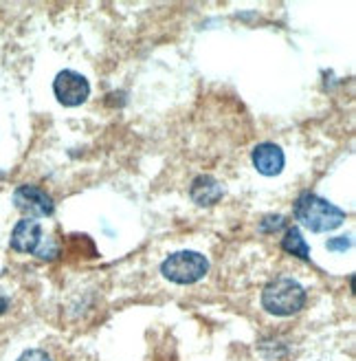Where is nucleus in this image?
Instances as JSON below:
<instances>
[{"label":"nucleus","instance_id":"10","mask_svg":"<svg viewBox=\"0 0 356 361\" xmlns=\"http://www.w3.org/2000/svg\"><path fill=\"white\" fill-rule=\"evenodd\" d=\"M18 361H51V359L42 350H27V353L20 355V359H18Z\"/></svg>","mask_w":356,"mask_h":361},{"label":"nucleus","instance_id":"8","mask_svg":"<svg viewBox=\"0 0 356 361\" xmlns=\"http://www.w3.org/2000/svg\"><path fill=\"white\" fill-rule=\"evenodd\" d=\"M189 194L193 198V203L209 207V205H216L220 201L222 194H224V188L213 176H198L191 183Z\"/></svg>","mask_w":356,"mask_h":361},{"label":"nucleus","instance_id":"7","mask_svg":"<svg viewBox=\"0 0 356 361\" xmlns=\"http://www.w3.org/2000/svg\"><path fill=\"white\" fill-rule=\"evenodd\" d=\"M284 152L275 143H260V146L253 150V166L258 168V172H262L264 176H277L284 170Z\"/></svg>","mask_w":356,"mask_h":361},{"label":"nucleus","instance_id":"1","mask_svg":"<svg viewBox=\"0 0 356 361\" xmlns=\"http://www.w3.org/2000/svg\"><path fill=\"white\" fill-rule=\"evenodd\" d=\"M295 219L310 231L322 233L341 227L345 221V212L328 203L326 198L306 192L295 201Z\"/></svg>","mask_w":356,"mask_h":361},{"label":"nucleus","instance_id":"5","mask_svg":"<svg viewBox=\"0 0 356 361\" xmlns=\"http://www.w3.org/2000/svg\"><path fill=\"white\" fill-rule=\"evenodd\" d=\"M13 205L23 214L31 216V219H42V216H51L56 209L53 198L35 185H20L13 192Z\"/></svg>","mask_w":356,"mask_h":361},{"label":"nucleus","instance_id":"12","mask_svg":"<svg viewBox=\"0 0 356 361\" xmlns=\"http://www.w3.org/2000/svg\"><path fill=\"white\" fill-rule=\"evenodd\" d=\"M7 311V300L3 298V295H0V315H3Z\"/></svg>","mask_w":356,"mask_h":361},{"label":"nucleus","instance_id":"2","mask_svg":"<svg viewBox=\"0 0 356 361\" xmlns=\"http://www.w3.org/2000/svg\"><path fill=\"white\" fill-rule=\"evenodd\" d=\"M262 304L269 313L279 315V317H288V315H295L304 309L306 291L297 280L281 276L264 286Z\"/></svg>","mask_w":356,"mask_h":361},{"label":"nucleus","instance_id":"6","mask_svg":"<svg viewBox=\"0 0 356 361\" xmlns=\"http://www.w3.org/2000/svg\"><path fill=\"white\" fill-rule=\"evenodd\" d=\"M42 238V227L33 219H23L11 231V247L20 254H35Z\"/></svg>","mask_w":356,"mask_h":361},{"label":"nucleus","instance_id":"4","mask_svg":"<svg viewBox=\"0 0 356 361\" xmlns=\"http://www.w3.org/2000/svg\"><path fill=\"white\" fill-rule=\"evenodd\" d=\"M53 90H56V97L62 106H80L91 95V84L88 80L75 71H62L58 73L56 82H53Z\"/></svg>","mask_w":356,"mask_h":361},{"label":"nucleus","instance_id":"11","mask_svg":"<svg viewBox=\"0 0 356 361\" xmlns=\"http://www.w3.org/2000/svg\"><path fill=\"white\" fill-rule=\"evenodd\" d=\"M350 238H334V240H330L328 243V249L330 251H345V249H350Z\"/></svg>","mask_w":356,"mask_h":361},{"label":"nucleus","instance_id":"3","mask_svg":"<svg viewBox=\"0 0 356 361\" xmlns=\"http://www.w3.org/2000/svg\"><path fill=\"white\" fill-rule=\"evenodd\" d=\"M209 271V260L198 251H176L161 264V274L176 284H193Z\"/></svg>","mask_w":356,"mask_h":361},{"label":"nucleus","instance_id":"9","mask_svg":"<svg viewBox=\"0 0 356 361\" xmlns=\"http://www.w3.org/2000/svg\"><path fill=\"white\" fill-rule=\"evenodd\" d=\"M281 249L286 251V254H293L301 260H308L310 258V251H308V243L301 236V231L297 227H291L286 231V236L281 238Z\"/></svg>","mask_w":356,"mask_h":361}]
</instances>
